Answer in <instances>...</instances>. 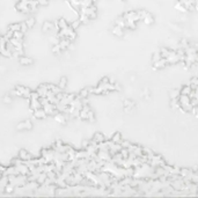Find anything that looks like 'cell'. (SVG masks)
<instances>
[{
  "mask_svg": "<svg viewBox=\"0 0 198 198\" xmlns=\"http://www.w3.org/2000/svg\"><path fill=\"white\" fill-rule=\"evenodd\" d=\"M122 16L125 20L126 29H130V30H134L137 28V23L140 21L138 11H126L122 14Z\"/></svg>",
  "mask_w": 198,
  "mask_h": 198,
  "instance_id": "1",
  "label": "cell"
},
{
  "mask_svg": "<svg viewBox=\"0 0 198 198\" xmlns=\"http://www.w3.org/2000/svg\"><path fill=\"white\" fill-rule=\"evenodd\" d=\"M166 66H168L167 60H166L165 58H162L158 51V52L153 56V58H152V67H153L155 71H159V70L165 68Z\"/></svg>",
  "mask_w": 198,
  "mask_h": 198,
  "instance_id": "2",
  "label": "cell"
},
{
  "mask_svg": "<svg viewBox=\"0 0 198 198\" xmlns=\"http://www.w3.org/2000/svg\"><path fill=\"white\" fill-rule=\"evenodd\" d=\"M139 12V17H140V21H143L146 26H152L154 23V15L146 11V9H140L138 11Z\"/></svg>",
  "mask_w": 198,
  "mask_h": 198,
  "instance_id": "3",
  "label": "cell"
},
{
  "mask_svg": "<svg viewBox=\"0 0 198 198\" xmlns=\"http://www.w3.org/2000/svg\"><path fill=\"white\" fill-rule=\"evenodd\" d=\"M86 14L89 20H95L97 17V7L96 5H92L89 7H81L79 11V14Z\"/></svg>",
  "mask_w": 198,
  "mask_h": 198,
  "instance_id": "4",
  "label": "cell"
},
{
  "mask_svg": "<svg viewBox=\"0 0 198 198\" xmlns=\"http://www.w3.org/2000/svg\"><path fill=\"white\" fill-rule=\"evenodd\" d=\"M15 9L23 14L30 13L31 11H30V8H29V0H19V1L15 4Z\"/></svg>",
  "mask_w": 198,
  "mask_h": 198,
  "instance_id": "5",
  "label": "cell"
},
{
  "mask_svg": "<svg viewBox=\"0 0 198 198\" xmlns=\"http://www.w3.org/2000/svg\"><path fill=\"white\" fill-rule=\"evenodd\" d=\"M15 89L20 93V95H21V99H25V100H30V95H31V92H33L30 88L25 87V86H22V85H16V86H15Z\"/></svg>",
  "mask_w": 198,
  "mask_h": 198,
  "instance_id": "6",
  "label": "cell"
},
{
  "mask_svg": "<svg viewBox=\"0 0 198 198\" xmlns=\"http://www.w3.org/2000/svg\"><path fill=\"white\" fill-rule=\"evenodd\" d=\"M31 129H33V123L29 119L22 120L16 125V130H19V131H30Z\"/></svg>",
  "mask_w": 198,
  "mask_h": 198,
  "instance_id": "7",
  "label": "cell"
},
{
  "mask_svg": "<svg viewBox=\"0 0 198 198\" xmlns=\"http://www.w3.org/2000/svg\"><path fill=\"white\" fill-rule=\"evenodd\" d=\"M17 158L20 159V160H22L23 162H27V161H30V160L33 159V155H31L30 152H28L27 149L22 148V149L19 151V153H17Z\"/></svg>",
  "mask_w": 198,
  "mask_h": 198,
  "instance_id": "8",
  "label": "cell"
},
{
  "mask_svg": "<svg viewBox=\"0 0 198 198\" xmlns=\"http://www.w3.org/2000/svg\"><path fill=\"white\" fill-rule=\"evenodd\" d=\"M111 33H112L114 36L122 38V37H124V35H125V29H123V28H120V27L114 25L112 29H111Z\"/></svg>",
  "mask_w": 198,
  "mask_h": 198,
  "instance_id": "9",
  "label": "cell"
},
{
  "mask_svg": "<svg viewBox=\"0 0 198 198\" xmlns=\"http://www.w3.org/2000/svg\"><path fill=\"white\" fill-rule=\"evenodd\" d=\"M19 63H20V65L22 66H30L34 64V59L31 57H27V56L23 54V56H20Z\"/></svg>",
  "mask_w": 198,
  "mask_h": 198,
  "instance_id": "10",
  "label": "cell"
},
{
  "mask_svg": "<svg viewBox=\"0 0 198 198\" xmlns=\"http://www.w3.org/2000/svg\"><path fill=\"white\" fill-rule=\"evenodd\" d=\"M53 118H54V122H56V123H58V124H60V125H66V123H67L66 115L63 114V112L56 114V115L53 116Z\"/></svg>",
  "mask_w": 198,
  "mask_h": 198,
  "instance_id": "11",
  "label": "cell"
},
{
  "mask_svg": "<svg viewBox=\"0 0 198 198\" xmlns=\"http://www.w3.org/2000/svg\"><path fill=\"white\" fill-rule=\"evenodd\" d=\"M92 140L95 143V144H101V143H103V141H106V137H104V134L102 133V132H95L94 133V136H93Z\"/></svg>",
  "mask_w": 198,
  "mask_h": 198,
  "instance_id": "12",
  "label": "cell"
},
{
  "mask_svg": "<svg viewBox=\"0 0 198 198\" xmlns=\"http://www.w3.org/2000/svg\"><path fill=\"white\" fill-rule=\"evenodd\" d=\"M33 115H34L35 118H37V119H45L48 117V114L45 112V110H44L43 108L34 110V111H33Z\"/></svg>",
  "mask_w": 198,
  "mask_h": 198,
  "instance_id": "13",
  "label": "cell"
},
{
  "mask_svg": "<svg viewBox=\"0 0 198 198\" xmlns=\"http://www.w3.org/2000/svg\"><path fill=\"white\" fill-rule=\"evenodd\" d=\"M54 26L57 27V30H60V29H66L70 27V23L66 21V19L64 17H60L57 20V22H54Z\"/></svg>",
  "mask_w": 198,
  "mask_h": 198,
  "instance_id": "14",
  "label": "cell"
},
{
  "mask_svg": "<svg viewBox=\"0 0 198 198\" xmlns=\"http://www.w3.org/2000/svg\"><path fill=\"white\" fill-rule=\"evenodd\" d=\"M36 92L38 93V95H40L41 97H46V94H48V92H49L46 83H42V85H40V86L36 88Z\"/></svg>",
  "mask_w": 198,
  "mask_h": 198,
  "instance_id": "15",
  "label": "cell"
},
{
  "mask_svg": "<svg viewBox=\"0 0 198 198\" xmlns=\"http://www.w3.org/2000/svg\"><path fill=\"white\" fill-rule=\"evenodd\" d=\"M40 108H43L42 104H41L40 100H30V103H29V111L33 114L34 110L36 109H40Z\"/></svg>",
  "mask_w": 198,
  "mask_h": 198,
  "instance_id": "16",
  "label": "cell"
},
{
  "mask_svg": "<svg viewBox=\"0 0 198 198\" xmlns=\"http://www.w3.org/2000/svg\"><path fill=\"white\" fill-rule=\"evenodd\" d=\"M54 27V23L51 22V21H44L43 25H42V31L43 33H49L51 31Z\"/></svg>",
  "mask_w": 198,
  "mask_h": 198,
  "instance_id": "17",
  "label": "cell"
},
{
  "mask_svg": "<svg viewBox=\"0 0 198 198\" xmlns=\"http://www.w3.org/2000/svg\"><path fill=\"white\" fill-rule=\"evenodd\" d=\"M72 44V42L68 40V38H62V40H59V45H60V48H62V50L63 51H66L68 48H70V45Z\"/></svg>",
  "mask_w": 198,
  "mask_h": 198,
  "instance_id": "18",
  "label": "cell"
},
{
  "mask_svg": "<svg viewBox=\"0 0 198 198\" xmlns=\"http://www.w3.org/2000/svg\"><path fill=\"white\" fill-rule=\"evenodd\" d=\"M89 94H91V92H89V87H86V88H83V89L80 91L79 94H78V96H79L81 100H83V99H87V97L89 96Z\"/></svg>",
  "mask_w": 198,
  "mask_h": 198,
  "instance_id": "19",
  "label": "cell"
},
{
  "mask_svg": "<svg viewBox=\"0 0 198 198\" xmlns=\"http://www.w3.org/2000/svg\"><path fill=\"white\" fill-rule=\"evenodd\" d=\"M25 22H26L28 29H33V28L35 27V25H36V19H35L34 16H30V17L27 19Z\"/></svg>",
  "mask_w": 198,
  "mask_h": 198,
  "instance_id": "20",
  "label": "cell"
},
{
  "mask_svg": "<svg viewBox=\"0 0 198 198\" xmlns=\"http://www.w3.org/2000/svg\"><path fill=\"white\" fill-rule=\"evenodd\" d=\"M14 190H15V185L9 183V182L4 186V194H13Z\"/></svg>",
  "mask_w": 198,
  "mask_h": 198,
  "instance_id": "21",
  "label": "cell"
},
{
  "mask_svg": "<svg viewBox=\"0 0 198 198\" xmlns=\"http://www.w3.org/2000/svg\"><path fill=\"white\" fill-rule=\"evenodd\" d=\"M115 25L120 27V28H123V29H126V27H125V20L123 19V16H122V15L118 16V17L115 20Z\"/></svg>",
  "mask_w": 198,
  "mask_h": 198,
  "instance_id": "22",
  "label": "cell"
},
{
  "mask_svg": "<svg viewBox=\"0 0 198 198\" xmlns=\"http://www.w3.org/2000/svg\"><path fill=\"white\" fill-rule=\"evenodd\" d=\"M111 141L115 143V144H120L123 140H122V134L119 132H116L112 137H111Z\"/></svg>",
  "mask_w": 198,
  "mask_h": 198,
  "instance_id": "23",
  "label": "cell"
},
{
  "mask_svg": "<svg viewBox=\"0 0 198 198\" xmlns=\"http://www.w3.org/2000/svg\"><path fill=\"white\" fill-rule=\"evenodd\" d=\"M57 86H58V87H59L62 91H64V89L66 88V86H67V78H66V77H62Z\"/></svg>",
  "mask_w": 198,
  "mask_h": 198,
  "instance_id": "24",
  "label": "cell"
},
{
  "mask_svg": "<svg viewBox=\"0 0 198 198\" xmlns=\"http://www.w3.org/2000/svg\"><path fill=\"white\" fill-rule=\"evenodd\" d=\"M78 19L80 20L81 25H88V23H89V21H91V20H89V17H88L86 14H81V13L79 14V17H78Z\"/></svg>",
  "mask_w": 198,
  "mask_h": 198,
  "instance_id": "25",
  "label": "cell"
},
{
  "mask_svg": "<svg viewBox=\"0 0 198 198\" xmlns=\"http://www.w3.org/2000/svg\"><path fill=\"white\" fill-rule=\"evenodd\" d=\"M20 29H21V25H20V22H16V23H11L9 26H8V30H11V31H20Z\"/></svg>",
  "mask_w": 198,
  "mask_h": 198,
  "instance_id": "26",
  "label": "cell"
},
{
  "mask_svg": "<svg viewBox=\"0 0 198 198\" xmlns=\"http://www.w3.org/2000/svg\"><path fill=\"white\" fill-rule=\"evenodd\" d=\"M38 6H40V5H38V1H37V0H29V8H30L31 12L36 11Z\"/></svg>",
  "mask_w": 198,
  "mask_h": 198,
  "instance_id": "27",
  "label": "cell"
},
{
  "mask_svg": "<svg viewBox=\"0 0 198 198\" xmlns=\"http://www.w3.org/2000/svg\"><path fill=\"white\" fill-rule=\"evenodd\" d=\"M13 37H14V38H16L17 41H20V42H23V38H25V34H23V33H21V31H14V33H13Z\"/></svg>",
  "mask_w": 198,
  "mask_h": 198,
  "instance_id": "28",
  "label": "cell"
},
{
  "mask_svg": "<svg viewBox=\"0 0 198 198\" xmlns=\"http://www.w3.org/2000/svg\"><path fill=\"white\" fill-rule=\"evenodd\" d=\"M80 26H81V22H80L79 19H77V20H73V21L70 23V27H71L73 30H77V29H79Z\"/></svg>",
  "mask_w": 198,
  "mask_h": 198,
  "instance_id": "29",
  "label": "cell"
},
{
  "mask_svg": "<svg viewBox=\"0 0 198 198\" xmlns=\"http://www.w3.org/2000/svg\"><path fill=\"white\" fill-rule=\"evenodd\" d=\"M52 52L54 53V54H60V53L63 52V50H62V48H60L59 43H58V44H54V45H52Z\"/></svg>",
  "mask_w": 198,
  "mask_h": 198,
  "instance_id": "30",
  "label": "cell"
},
{
  "mask_svg": "<svg viewBox=\"0 0 198 198\" xmlns=\"http://www.w3.org/2000/svg\"><path fill=\"white\" fill-rule=\"evenodd\" d=\"M134 107V103L132 102L131 100H125L124 101V108L125 110H130V108H133Z\"/></svg>",
  "mask_w": 198,
  "mask_h": 198,
  "instance_id": "31",
  "label": "cell"
},
{
  "mask_svg": "<svg viewBox=\"0 0 198 198\" xmlns=\"http://www.w3.org/2000/svg\"><path fill=\"white\" fill-rule=\"evenodd\" d=\"M12 100H13V97H12L9 94H6V95L4 96V99H2L4 103H11V102H12Z\"/></svg>",
  "mask_w": 198,
  "mask_h": 198,
  "instance_id": "32",
  "label": "cell"
},
{
  "mask_svg": "<svg viewBox=\"0 0 198 198\" xmlns=\"http://www.w3.org/2000/svg\"><path fill=\"white\" fill-rule=\"evenodd\" d=\"M88 122H91V123H94V122H95V115H94L92 109L88 111Z\"/></svg>",
  "mask_w": 198,
  "mask_h": 198,
  "instance_id": "33",
  "label": "cell"
},
{
  "mask_svg": "<svg viewBox=\"0 0 198 198\" xmlns=\"http://www.w3.org/2000/svg\"><path fill=\"white\" fill-rule=\"evenodd\" d=\"M49 41H50V43H51L52 45H54V44H58V43H59V38H58L56 35H52V36L49 38Z\"/></svg>",
  "mask_w": 198,
  "mask_h": 198,
  "instance_id": "34",
  "label": "cell"
},
{
  "mask_svg": "<svg viewBox=\"0 0 198 198\" xmlns=\"http://www.w3.org/2000/svg\"><path fill=\"white\" fill-rule=\"evenodd\" d=\"M20 25H21V29H20V31L21 33H23V34H26L27 31H28V27H27L26 22L23 21V22H20Z\"/></svg>",
  "mask_w": 198,
  "mask_h": 198,
  "instance_id": "35",
  "label": "cell"
},
{
  "mask_svg": "<svg viewBox=\"0 0 198 198\" xmlns=\"http://www.w3.org/2000/svg\"><path fill=\"white\" fill-rule=\"evenodd\" d=\"M40 95H38V93L36 92H31V95H30V100H40Z\"/></svg>",
  "mask_w": 198,
  "mask_h": 198,
  "instance_id": "36",
  "label": "cell"
},
{
  "mask_svg": "<svg viewBox=\"0 0 198 198\" xmlns=\"http://www.w3.org/2000/svg\"><path fill=\"white\" fill-rule=\"evenodd\" d=\"M40 6H48L49 5V0H37Z\"/></svg>",
  "mask_w": 198,
  "mask_h": 198,
  "instance_id": "37",
  "label": "cell"
},
{
  "mask_svg": "<svg viewBox=\"0 0 198 198\" xmlns=\"http://www.w3.org/2000/svg\"><path fill=\"white\" fill-rule=\"evenodd\" d=\"M88 145H89V141H88V140H83V141L81 143V148H82V149H85V148H86Z\"/></svg>",
  "mask_w": 198,
  "mask_h": 198,
  "instance_id": "38",
  "label": "cell"
},
{
  "mask_svg": "<svg viewBox=\"0 0 198 198\" xmlns=\"http://www.w3.org/2000/svg\"><path fill=\"white\" fill-rule=\"evenodd\" d=\"M120 1H126V0H120Z\"/></svg>",
  "mask_w": 198,
  "mask_h": 198,
  "instance_id": "39",
  "label": "cell"
}]
</instances>
